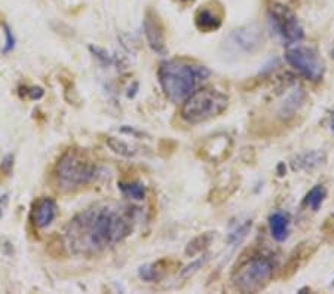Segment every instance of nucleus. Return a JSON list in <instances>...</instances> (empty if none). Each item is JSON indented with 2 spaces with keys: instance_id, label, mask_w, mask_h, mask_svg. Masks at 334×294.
<instances>
[{
  "instance_id": "nucleus-13",
  "label": "nucleus",
  "mask_w": 334,
  "mask_h": 294,
  "mask_svg": "<svg viewBox=\"0 0 334 294\" xmlns=\"http://www.w3.org/2000/svg\"><path fill=\"white\" fill-rule=\"evenodd\" d=\"M174 266H175V263L172 260L161 258L155 263L141 266L138 269V276L147 282H159L171 272V269H174Z\"/></svg>"
},
{
  "instance_id": "nucleus-1",
  "label": "nucleus",
  "mask_w": 334,
  "mask_h": 294,
  "mask_svg": "<svg viewBox=\"0 0 334 294\" xmlns=\"http://www.w3.org/2000/svg\"><path fill=\"white\" fill-rule=\"evenodd\" d=\"M132 230V216L119 207L95 205L70 220L67 239L76 254L94 256L119 242Z\"/></svg>"
},
{
  "instance_id": "nucleus-30",
  "label": "nucleus",
  "mask_w": 334,
  "mask_h": 294,
  "mask_svg": "<svg viewBox=\"0 0 334 294\" xmlns=\"http://www.w3.org/2000/svg\"><path fill=\"white\" fill-rule=\"evenodd\" d=\"M183 2H193V0H183Z\"/></svg>"
},
{
  "instance_id": "nucleus-10",
  "label": "nucleus",
  "mask_w": 334,
  "mask_h": 294,
  "mask_svg": "<svg viewBox=\"0 0 334 294\" xmlns=\"http://www.w3.org/2000/svg\"><path fill=\"white\" fill-rule=\"evenodd\" d=\"M230 40L239 49L251 54L256 49H259V46L261 45V33L256 24H250L233 30L230 35Z\"/></svg>"
},
{
  "instance_id": "nucleus-31",
  "label": "nucleus",
  "mask_w": 334,
  "mask_h": 294,
  "mask_svg": "<svg viewBox=\"0 0 334 294\" xmlns=\"http://www.w3.org/2000/svg\"><path fill=\"white\" fill-rule=\"evenodd\" d=\"M331 54H333V58H334V49H333V52H331Z\"/></svg>"
},
{
  "instance_id": "nucleus-32",
  "label": "nucleus",
  "mask_w": 334,
  "mask_h": 294,
  "mask_svg": "<svg viewBox=\"0 0 334 294\" xmlns=\"http://www.w3.org/2000/svg\"><path fill=\"white\" fill-rule=\"evenodd\" d=\"M331 285H333V287H334V281H333V284H331Z\"/></svg>"
},
{
  "instance_id": "nucleus-22",
  "label": "nucleus",
  "mask_w": 334,
  "mask_h": 294,
  "mask_svg": "<svg viewBox=\"0 0 334 294\" xmlns=\"http://www.w3.org/2000/svg\"><path fill=\"white\" fill-rule=\"evenodd\" d=\"M46 253L54 258L63 257L66 254V250H64V244H63L61 238H58V237L51 238V241H49V244L46 247Z\"/></svg>"
},
{
  "instance_id": "nucleus-20",
  "label": "nucleus",
  "mask_w": 334,
  "mask_h": 294,
  "mask_svg": "<svg viewBox=\"0 0 334 294\" xmlns=\"http://www.w3.org/2000/svg\"><path fill=\"white\" fill-rule=\"evenodd\" d=\"M119 189L122 190V193L127 198L135 199V201H143L146 196V187L143 183L131 182V183H119Z\"/></svg>"
},
{
  "instance_id": "nucleus-25",
  "label": "nucleus",
  "mask_w": 334,
  "mask_h": 294,
  "mask_svg": "<svg viewBox=\"0 0 334 294\" xmlns=\"http://www.w3.org/2000/svg\"><path fill=\"white\" fill-rule=\"evenodd\" d=\"M89 51L94 54V56H97L98 60L103 63V64H107L110 66L113 63V58L109 55V52L103 48H98V46H89Z\"/></svg>"
},
{
  "instance_id": "nucleus-27",
  "label": "nucleus",
  "mask_w": 334,
  "mask_h": 294,
  "mask_svg": "<svg viewBox=\"0 0 334 294\" xmlns=\"http://www.w3.org/2000/svg\"><path fill=\"white\" fill-rule=\"evenodd\" d=\"M12 169H14V155H6L2 164H0V171L8 177V175H11Z\"/></svg>"
},
{
  "instance_id": "nucleus-8",
  "label": "nucleus",
  "mask_w": 334,
  "mask_h": 294,
  "mask_svg": "<svg viewBox=\"0 0 334 294\" xmlns=\"http://www.w3.org/2000/svg\"><path fill=\"white\" fill-rule=\"evenodd\" d=\"M233 149V141L232 138L224 134H216V135H211L208 137L199 149V156L211 164H219L226 161Z\"/></svg>"
},
{
  "instance_id": "nucleus-2",
  "label": "nucleus",
  "mask_w": 334,
  "mask_h": 294,
  "mask_svg": "<svg viewBox=\"0 0 334 294\" xmlns=\"http://www.w3.org/2000/svg\"><path fill=\"white\" fill-rule=\"evenodd\" d=\"M158 74L165 95L172 103H183L196 85L209 76V70L186 60H168L161 64Z\"/></svg>"
},
{
  "instance_id": "nucleus-29",
  "label": "nucleus",
  "mask_w": 334,
  "mask_h": 294,
  "mask_svg": "<svg viewBox=\"0 0 334 294\" xmlns=\"http://www.w3.org/2000/svg\"><path fill=\"white\" fill-rule=\"evenodd\" d=\"M330 129L334 132V111L331 113V117H330Z\"/></svg>"
},
{
  "instance_id": "nucleus-6",
  "label": "nucleus",
  "mask_w": 334,
  "mask_h": 294,
  "mask_svg": "<svg viewBox=\"0 0 334 294\" xmlns=\"http://www.w3.org/2000/svg\"><path fill=\"white\" fill-rule=\"evenodd\" d=\"M285 60L303 77H306L312 82H318L324 77V72H325L324 63L314 48L300 46V45L290 48L285 52Z\"/></svg>"
},
{
  "instance_id": "nucleus-28",
  "label": "nucleus",
  "mask_w": 334,
  "mask_h": 294,
  "mask_svg": "<svg viewBox=\"0 0 334 294\" xmlns=\"http://www.w3.org/2000/svg\"><path fill=\"white\" fill-rule=\"evenodd\" d=\"M8 202H9V196H8V193H5V195H2V196H0V217L3 216V213H5V208H6V205H8Z\"/></svg>"
},
{
  "instance_id": "nucleus-19",
  "label": "nucleus",
  "mask_w": 334,
  "mask_h": 294,
  "mask_svg": "<svg viewBox=\"0 0 334 294\" xmlns=\"http://www.w3.org/2000/svg\"><path fill=\"white\" fill-rule=\"evenodd\" d=\"M327 196V190L322 184H316L315 187H312L309 190V193L305 198V203L312 210V211H318L321 208V205L324 202Z\"/></svg>"
},
{
  "instance_id": "nucleus-7",
  "label": "nucleus",
  "mask_w": 334,
  "mask_h": 294,
  "mask_svg": "<svg viewBox=\"0 0 334 294\" xmlns=\"http://www.w3.org/2000/svg\"><path fill=\"white\" fill-rule=\"evenodd\" d=\"M269 18L270 22L275 27L278 35L288 43H298L305 37L303 28L294 15L293 11H290L284 5H273L269 9Z\"/></svg>"
},
{
  "instance_id": "nucleus-23",
  "label": "nucleus",
  "mask_w": 334,
  "mask_h": 294,
  "mask_svg": "<svg viewBox=\"0 0 334 294\" xmlns=\"http://www.w3.org/2000/svg\"><path fill=\"white\" fill-rule=\"evenodd\" d=\"M209 260V257L208 256H202L201 258H198L196 261H193L192 264H189V266L183 271V272H181V276H183V278H189V276H192L193 274H196L202 266H204V264L206 263Z\"/></svg>"
},
{
  "instance_id": "nucleus-5",
  "label": "nucleus",
  "mask_w": 334,
  "mask_h": 294,
  "mask_svg": "<svg viewBox=\"0 0 334 294\" xmlns=\"http://www.w3.org/2000/svg\"><path fill=\"white\" fill-rule=\"evenodd\" d=\"M275 264L269 257L256 256L244 261L232 275L233 287L241 293H257L269 285Z\"/></svg>"
},
{
  "instance_id": "nucleus-26",
  "label": "nucleus",
  "mask_w": 334,
  "mask_h": 294,
  "mask_svg": "<svg viewBox=\"0 0 334 294\" xmlns=\"http://www.w3.org/2000/svg\"><path fill=\"white\" fill-rule=\"evenodd\" d=\"M2 25H3L5 36H6V43H5V46H3L2 52H3V54H9V52L15 48V37H14V33H12L11 27H9L8 24H5V22H3Z\"/></svg>"
},
{
  "instance_id": "nucleus-15",
  "label": "nucleus",
  "mask_w": 334,
  "mask_h": 294,
  "mask_svg": "<svg viewBox=\"0 0 334 294\" xmlns=\"http://www.w3.org/2000/svg\"><path fill=\"white\" fill-rule=\"evenodd\" d=\"M290 216L287 213H273L269 217V227H270V233L272 238L278 241V242H284L288 235H290Z\"/></svg>"
},
{
  "instance_id": "nucleus-12",
  "label": "nucleus",
  "mask_w": 334,
  "mask_h": 294,
  "mask_svg": "<svg viewBox=\"0 0 334 294\" xmlns=\"http://www.w3.org/2000/svg\"><path fill=\"white\" fill-rule=\"evenodd\" d=\"M222 22H223L222 11L216 8H209L208 5L201 6L195 14V24L198 27V30L204 33H211L219 30L222 27Z\"/></svg>"
},
{
  "instance_id": "nucleus-18",
  "label": "nucleus",
  "mask_w": 334,
  "mask_h": 294,
  "mask_svg": "<svg viewBox=\"0 0 334 294\" xmlns=\"http://www.w3.org/2000/svg\"><path fill=\"white\" fill-rule=\"evenodd\" d=\"M214 237H216L214 232H205V233L198 235L196 238H193V239L187 244V247H186V250H185L186 256H187V257H195V256L202 254V253L211 245V242L214 241Z\"/></svg>"
},
{
  "instance_id": "nucleus-24",
  "label": "nucleus",
  "mask_w": 334,
  "mask_h": 294,
  "mask_svg": "<svg viewBox=\"0 0 334 294\" xmlns=\"http://www.w3.org/2000/svg\"><path fill=\"white\" fill-rule=\"evenodd\" d=\"M43 90L39 86H33V88H27V86H21L19 88V95L21 97H28L30 100H40L43 97Z\"/></svg>"
},
{
  "instance_id": "nucleus-21",
  "label": "nucleus",
  "mask_w": 334,
  "mask_h": 294,
  "mask_svg": "<svg viewBox=\"0 0 334 294\" xmlns=\"http://www.w3.org/2000/svg\"><path fill=\"white\" fill-rule=\"evenodd\" d=\"M106 144L110 147V150H113L114 153L120 155V156H125V158H131L135 155V150L130 144H127L125 141L114 138V137H107L106 138Z\"/></svg>"
},
{
  "instance_id": "nucleus-16",
  "label": "nucleus",
  "mask_w": 334,
  "mask_h": 294,
  "mask_svg": "<svg viewBox=\"0 0 334 294\" xmlns=\"http://www.w3.org/2000/svg\"><path fill=\"white\" fill-rule=\"evenodd\" d=\"M327 162V155L321 150L306 152L293 162V169L296 171H314Z\"/></svg>"
},
{
  "instance_id": "nucleus-9",
  "label": "nucleus",
  "mask_w": 334,
  "mask_h": 294,
  "mask_svg": "<svg viewBox=\"0 0 334 294\" xmlns=\"http://www.w3.org/2000/svg\"><path fill=\"white\" fill-rule=\"evenodd\" d=\"M143 28H144V35H146V39H147L148 46L153 49L156 54L165 55L167 54L165 27H164L159 15L155 11L148 9L146 12Z\"/></svg>"
},
{
  "instance_id": "nucleus-3",
  "label": "nucleus",
  "mask_w": 334,
  "mask_h": 294,
  "mask_svg": "<svg viewBox=\"0 0 334 294\" xmlns=\"http://www.w3.org/2000/svg\"><path fill=\"white\" fill-rule=\"evenodd\" d=\"M97 165L89 159L82 150L70 149L55 165V179L58 189L64 192H73L88 186L97 177Z\"/></svg>"
},
{
  "instance_id": "nucleus-11",
  "label": "nucleus",
  "mask_w": 334,
  "mask_h": 294,
  "mask_svg": "<svg viewBox=\"0 0 334 294\" xmlns=\"http://www.w3.org/2000/svg\"><path fill=\"white\" fill-rule=\"evenodd\" d=\"M56 202L52 198H39L33 202L32 221L36 227H48L56 217Z\"/></svg>"
},
{
  "instance_id": "nucleus-4",
  "label": "nucleus",
  "mask_w": 334,
  "mask_h": 294,
  "mask_svg": "<svg viewBox=\"0 0 334 294\" xmlns=\"http://www.w3.org/2000/svg\"><path fill=\"white\" fill-rule=\"evenodd\" d=\"M229 106V97L214 88L195 90L181 106V117L190 125H198L220 116Z\"/></svg>"
},
{
  "instance_id": "nucleus-17",
  "label": "nucleus",
  "mask_w": 334,
  "mask_h": 294,
  "mask_svg": "<svg viewBox=\"0 0 334 294\" xmlns=\"http://www.w3.org/2000/svg\"><path fill=\"white\" fill-rule=\"evenodd\" d=\"M253 226L251 219H239L230 223L229 233H227V244L230 247H238L242 241L247 238Z\"/></svg>"
},
{
  "instance_id": "nucleus-14",
  "label": "nucleus",
  "mask_w": 334,
  "mask_h": 294,
  "mask_svg": "<svg viewBox=\"0 0 334 294\" xmlns=\"http://www.w3.org/2000/svg\"><path fill=\"white\" fill-rule=\"evenodd\" d=\"M311 254H312V251L309 250V242H301L300 245H297L293 250V253L290 254V257H288V260L285 263L282 276L285 279L291 278L298 271V268L301 266V263L305 261Z\"/></svg>"
}]
</instances>
